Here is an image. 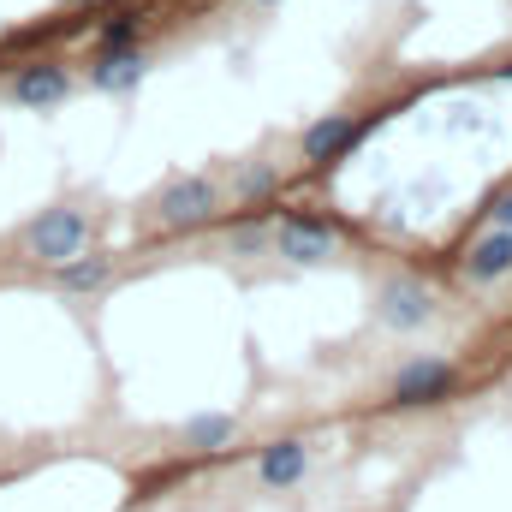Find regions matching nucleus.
Returning <instances> with one entry per match:
<instances>
[{
	"mask_svg": "<svg viewBox=\"0 0 512 512\" xmlns=\"http://www.w3.org/2000/svg\"><path fill=\"white\" fill-rule=\"evenodd\" d=\"M209 209H215V185L209 179H173L161 191V221L167 227H197V221H209Z\"/></svg>",
	"mask_w": 512,
	"mask_h": 512,
	"instance_id": "3",
	"label": "nucleus"
},
{
	"mask_svg": "<svg viewBox=\"0 0 512 512\" xmlns=\"http://www.w3.org/2000/svg\"><path fill=\"white\" fill-rule=\"evenodd\" d=\"M84 239H90V221L78 215V209H42L30 227H24V245L36 262H66V256L84 251Z\"/></svg>",
	"mask_w": 512,
	"mask_h": 512,
	"instance_id": "1",
	"label": "nucleus"
},
{
	"mask_svg": "<svg viewBox=\"0 0 512 512\" xmlns=\"http://www.w3.org/2000/svg\"><path fill=\"white\" fill-rule=\"evenodd\" d=\"M453 364H441V358H423V364H405L399 376H393V399L399 405H429V399H447L453 393Z\"/></svg>",
	"mask_w": 512,
	"mask_h": 512,
	"instance_id": "2",
	"label": "nucleus"
},
{
	"mask_svg": "<svg viewBox=\"0 0 512 512\" xmlns=\"http://www.w3.org/2000/svg\"><path fill=\"white\" fill-rule=\"evenodd\" d=\"M352 137H358V126H352L346 114H334V120H316V126L304 131V161H334L340 149H352Z\"/></svg>",
	"mask_w": 512,
	"mask_h": 512,
	"instance_id": "7",
	"label": "nucleus"
},
{
	"mask_svg": "<svg viewBox=\"0 0 512 512\" xmlns=\"http://www.w3.org/2000/svg\"><path fill=\"white\" fill-rule=\"evenodd\" d=\"M131 30H137L131 18H120V24H108V30H102V42H108V54H120V48H131Z\"/></svg>",
	"mask_w": 512,
	"mask_h": 512,
	"instance_id": "14",
	"label": "nucleus"
},
{
	"mask_svg": "<svg viewBox=\"0 0 512 512\" xmlns=\"http://www.w3.org/2000/svg\"><path fill=\"white\" fill-rule=\"evenodd\" d=\"M227 435H233V417H191L185 423V441L191 447H221Z\"/></svg>",
	"mask_w": 512,
	"mask_h": 512,
	"instance_id": "12",
	"label": "nucleus"
},
{
	"mask_svg": "<svg viewBox=\"0 0 512 512\" xmlns=\"http://www.w3.org/2000/svg\"><path fill=\"white\" fill-rule=\"evenodd\" d=\"M66 66H24L18 72V102L24 108H54V102H66Z\"/></svg>",
	"mask_w": 512,
	"mask_h": 512,
	"instance_id": "5",
	"label": "nucleus"
},
{
	"mask_svg": "<svg viewBox=\"0 0 512 512\" xmlns=\"http://www.w3.org/2000/svg\"><path fill=\"white\" fill-rule=\"evenodd\" d=\"M477 280H495V274H507L512 268V227H501V233H489L477 251H471V262H465Z\"/></svg>",
	"mask_w": 512,
	"mask_h": 512,
	"instance_id": "9",
	"label": "nucleus"
},
{
	"mask_svg": "<svg viewBox=\"0 0 512 512\" xmlns=\"http://www.w3.org/2000/svg\"><path fill=\"white\" fill-rule=\"evenodd\" d=\"M382 316L393 328H417V322H429V292L417 286V280H393L382 292Z\"/></svg>",
	"mask_w": 512,
	"mask_h": 512,
	"instance_id": "6",
	"label": "nucleus"
},
{
	"mask_svg": "<svg viewBox=\"0 0 512 512\" xmlns=\"http://www.w3.org/2000/svg\"><path fill=\"white\" fill-rule=\"evenodd\" d=\"M239 191H245V197H268V191H274V173H268V167H256V173H239Z\"/></svg>",
	"mask_w": 512,
	"mask_h": 512,
	"instance_id": "13",
	"label": "nucleus"
},
{
	"mask_svg": "<svg viewBox=\"0 0 512 512\" xmlns=\"http://www.w3.org/2000/svg\"><path fill=\"white\" fill-rule=\"evenodd\" d=\"M137 78H143V60L126 54V48H120V54H108V60H102V72H96V84H102V90H131Z\"/></svg>",
	"mask_w": 512,
	"mask_h": 512,
	"instance_id": "11",
	"label": "nucleus"
},
{
	"mask_svg": "<svg viewBox=\"0 0 512 512\" xmlns=\"http://www.w3.org/2000/svg\"><path fill=\"white\" fill-rule=\"evenodd\" d=\"M334 251V233L322 227V221H286L280 227V256H292V262H322V256Z\"/></svg>",
	"mask_w": 512,
	"mask_h": 512,
	"instance_id": "4",
	"label": "nucleus"
},
{
	"mask_svg": "<svg viewBox=\"0 0 512 512\" xmlns=\"http://www.w3.org/2000/svg\"><path fill=\"white\" fill-rule=\"evenodd\" d=\"M54 274H60V286L90 292V286L108 280V256H66V262H54Z\"/></svg>",
	"mask_w": 512,
	"mask_h": 512,
	"instance_id": "10",
	"label": "nucleus"
},
{
	"mask_svg": "<svg viewBox=\"0 0 512 512\" xmlns=\"http://www.w3.org/2000/svg\"><path fill=\"white\" fill-rule=\"evenodd\" d=\"M256 477H262L268 489H286V483H298V477H304V441H274V447L262 453Z\"/></svg>",
	"mask_w": 512,
	"mask_h": 512,
	"instance_id": "8",
	"label": "nucleus"
},
{
	"mask_svg": "<svg viewBox=\"0 0 512 512\" xmlns=\"http://www.w3.org/2000/svg\"><path fill=\"white\" fill-rule=\"evenodd\" d=\"M495 215H501V227H512V191L501 197V203H495Z\"/></svg>",
	"mask_w": 512,
	"mask_h": 512,
	"instance_id": "15",
	"label": "nucleus"
}]
</instances>
